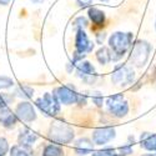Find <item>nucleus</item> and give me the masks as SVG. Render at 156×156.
<instances>
[{"mask_svg": "<svg viewBox=\"0 0 156 156\" xmlns=\"http://www.w3.org/2000/svg\"><path fill=\"white\" fill-rule=\"evenodd\" d=\"M35 105L46 116H56L60 112V102L54 94L46 93L35 101Z\"/></svg>", "mask_w": 156, "mask_h": 156, "instance_id": "nucleus-5", "label": "nucleus"}, {"mask_svg": "<svg viewBox=\"0 0 156 156\" xmlns=\"http://www.w3.org/2000/svg\"><path fill=\"white\" fill-rule=\"evenodd\" d=\"M135 73L131 68L121 65L115 69V71L111 75V81L115 85H130L134 81Z\"/></svg>", "mask_w": 156, "mask_h": 156, "instance_id": "nucleus-7", "label": "nucleus"}, {"mask_svg": "<svg viewBox=\"0 0 156 156\" xmlns=\"http://www.w3.org/2000/svg\"><path fill=\"white\" fill-rule=\"evenodd\" d=\"M116 156H124V155H122V154H120V155H116Z\"/></svg>", "mask_w": 156, "mask_h": 156, "instance_id": "nucleus-32", "label": "nucleus"}, {"mask_svg": "<svg viewBox=\"0 0 156 156\" xmlns=\"http://www.w3.org/2000/svg\"><path fill=\"white\" fill-rule=\"evenodd\" d=\"M49 137L53 142L59 145L70 144L74 139V130L70 125L62 121H54L50 126Z\"/></svg>", "mask_w": 156, "mask_h": 156, "instance_id": "nucleus-2", "label": "nucleus"}, {"mask_svg": "<svg viewBox=\"0 0 156 156\" xmlns=\"http://www.w3.org/2000/svg\"><path fill=\"white\" fill-rule=\"evenodd\" d=\"M109 46L112 51V54L116 55L115 60L120 59L133 46V33H121V31L114 33L109 39Z\"/></svg>", "mask_w": 156, "mask_h": 156, "instance_id": "nucleus-1", "label": "nucleus"}, {"mask_svg": "<svg viewBox=\"0 0 156 156\" xmlns=\"http://www.w3.org/2000/svg\"><path fill=\"white\" fill-rule=\"evenodd\" d=\"M18 122V116L15 112H12L8 106H0V125L4 127H12Z\"/></svg>", "mask_w": 156, "mask_h": 156, "instance_id": "nucleus-11", "label": "nucleus"}, {"mask_svg": "<svg viewBox=\"0 0 156 156\" xmlns=\"http://www.w3.org/2000/svg\"><path fill=\"white\" fill-rule=\"evenodd\" d=\"M86 25H87V20H86L85 18H83V16L77 18V19L74 21V27L79 28V29H83L84 27H86Z\"/></svg>", "mask_w": 156, "mask_h": 156, "instance_id": "nucleus-25", "label": "nucleus"}, {"mask_svg": "<svg viewBox=\"0 0 156 156\" xmlns=\"http://www.w3.org/2000/svg\"><path fill=\"white\" fill-rule=\"evenodd\" d=\"M77 4H79V6L81 8H87L93 4V0H76Z\"/></svg>", "mask_w": 156, "mask_h": 156, "instance_id": "nucleus-27", "label": "nucleus"}, {"mask_svg": "<svg viewBox=\"0 0 156 156\" xmlns=\"http://www.w3.org/2000/svg\"><path fill=\"white\" fill-rule=\"evenodd\" d=\"M111 54H112V51H110L109 49L101 48L100 50H98V53H96V59L101 65H105V64H108V62H110L112 60V55Z\"/></svg>", "mask_w": 156, "mask_h": 156, "instance_id": "nucleus-17", "label": "nucleus"}, {"mask_svg": "<svg viewBox=\"0 0 156 156\" xmlns=\"http://www.w3.org/2000/svg\"><path fill=\"white\" fill-rule=\"evenodd\" d=\"M11 0H0V5H8Z\"/></svg>", "mask_w": 156, "mask_h": 156, "instance_id": "nucleus-29", "label": "nucleus"}, {"mask_svg": "<svg viewBox=\"0 0 156 156\" xmlns=\"http://www.w3.org/2000/svg\"><path fill=\"white\" fill-rule=\"evenodd\" d=\"M76 70H77L79 76H81L85 81H86L87 77L95 76V69L93 66V64H90L89 61H80L79 64H77Z\"/></svg>", "mask_w": 156, "mask_h": 156, "instance_id": "nucleus-15", "label": "nucleus"}, {"mask_svg": "<svg viewBox=\"0 0 156 156\" xmlns=\"http://www.w3.org/2000/svg\"><path fill=\"white\" fill-rule=\"evenodd\" d=\"M140 145L147 151H156V134L144 133L140 136Z\"/></svg>", "mask_w": 156, "mask_h": 156, "instance_id": "nucleus-14", "label": "nucleus"}, {"mask_svg": "<svg viewBox=\"0 0 156 156\" xmlns=\"http://www.w3.org/2000/svg\"><path fill=\"white\" fill-rule=\"evenodd\" d=\"M106 106L109 112L115 118H124L129 112V104L124 100V96L121 94L109 96L106 100Z\"/></svg>", "mask_w": 156, "mask_h": 156, "instance_id": "nucleus-6", "label": "nucleus"}, {"mask_svg": "<svg viewBox=\"0 0 156 156\" xmlns=\"http://www.w3.org/2000/svg\"><path fill=\"white\" fill-rule=\"evenodd\" d=\"M91 156H116L115 154V150L114 149H102V150H99V151H95L93 152Z\"/></svg>", "mask_w": 156, "mask_h": 156, "instance_id": "nucleus-23", "label": "nucleus"}, {"mask_svg": "<svg viewBox=\"0 0 156 156\" xmlns=\"http://www.w3.org/2000/svg\"><path fill=\"white\" fill-rule=\"evenodd\" d=\"M39 139L37 134L34 133L33 130L30 129H23L19 136H18V142L19 145L21 146H25V147H31L34 145V142Z\"/></svg>", "mask_w": 156, "mask_h": 156, "instance_id": "nucleus-12", "label": "nucleus"}, {"mask_svg": "<svg viewBox=\"0 0 156 156\" xmlns=\"http://www.w3.org/2000/svg\"><path fill=\"white\" fill-rule=\"evenodd\" d=\"M75 48H76V51L83 53V54L90 53V51L93 50V48H94V44L90 43L86 33L83 29H77L76 37H75Z\"/></svg>", "mask_w": 156, "mask_h": 156, "instance_id": "nucleus-10", "label": "nucleus"}, {"mask_svg": "<svg viewBox=\"0 0 156 156\" xmlns=\"http://www.w3.org/2000/svg\"><path fill=\"white\" fill-rule=\"evenodd\" d=\"M15 114L18 116V119H20L21 121H25V122H31L36 119V112H35L33 104H30L28 101L18 104Z\"/></svg>", "mask_w": 156, "mask_h": 156, "instance_id": "nucleus-8", "label": "nucleus"}, {"mask_svg": "<svg viewBox=\"0 0 156 156\" xmlns=\"http://www.w3.org/2000/svg\"><path fill=\"white\" fill-rule=\"evenodd\" d=\"M115 129L114 127H100L93 131V142L95 145H105L106 142L111 141L115 137Z\"/></svg>", "mask_w": 156, "mask_h": 156, "instance_id": "nucleus-9", "label": "nucleus"}, {"mask_svg": "<svg viewBox=\"0 0 156 156\" xmlns=\"http://www.w3.org/2000/svg\"><path fill=\"white\" fill-rule=\"evenodd\" d=\"M8 151H9V144L6 139L0 137V156H5Z\"/></svg>", "mask_w": 156, "mask_h": 156, "instance_id": "nucleus-24", "label": "nucleus"}, {"mask_svg": "<svg viewBox=\"0 0 156 156\" xmlns=\"http://www.w3.org/2000/svg\"><path fill=\"white\" fill-rule=\"evenodd\" d=\"M155 23H156V21H155ZM155 27H156V24H155Z\"/></svg>", "mask_w": 156, "mask_h": 156, "instance_id": "nucleus-33", "label": "nucleus"}, {"mask_svg": "<svg viewBox=\"0 0 156 156\" xmlns=\"http://www.w3.org/2000/svg\"><path fill=\"white\" fill-rule=\"evenodd\" d=\"M16 95L20 98H24V99H30L34 95V90L27 85H20L16 89Z\"/></svg>", "mask_w": 156, "mask_h": 156, "instance_id": "nucleus-20", "label": "nucleus"}, {"mask_svg": "<svg viewBox=\"0 0 156 156\" xmlns=\"http://www.w3.org/2000/svg\"><path fill=\"white\" fill-rule=\"evenodd\" d=\"M54 95L59 100L60 104L64 105H73V104H85V98L75 91L74 86L70 85H62L54 90Z\"/></svg>", "mask_w": 156, "mask_h": 156, "instance_id": "nucleus-4", "label": "nucleus"}, {"mask_svg": "<svg viewBox=\"0 0 156 156\" xmlns=\"http://www.w3.org/2000/svg\"><path fill=\"white\" fill-rule=\"evenodd\" d=\"M93 101L98 106H101L102 102H104V99H102V96H100V95H94V96H93Z\"/></svg>", "mask_w": 156, "mask_h": 156, "instance_id": "nucleus-28", "label": "nucleus"}, {"mask_svg": "<svg viewBox=\"0 0 156 156\" xmlns=\"http://www.w3.org/2000/svg\"><path fill=\"white\" fill-rule=\"evenodd\" d=\"M151 53V45L145 40H137L131 46V53H130V60L137 68L144 66L146 64L149 55Z\"/></svg>", "mask_w": 156, "mask_h": 156, "instance_id": "nucleus-3", "label": "nucleus"}, {"mask_svg": "<svg viewBox=\"0 0 156 156\" xmlns=\"http://www.w3.org/2000/svg\"><path fill=\"white\" fill-rule=\"evenodd\" d=\"M74 150L77 155L84 156L87 154H91L94 150V144H93V140H90L87 137H81L75 142V146Z\"/></svg>", "mask_w": 156, "mask_h": 156, "instance_id": "nucleus-13", "label": "nucleus"}, {"mask_svg": "<svg viewBox=\"0 0 156 156\" xmlns=\"http://www.w3.org/2000/svg\"><path fill=\"white\" fill-rule=\"evenodd\" d=\"M120 152H121L122 155H129V154H133V147H131V145L127 144V145H125L124 147H120Z\"/></svg>", "mask_w": 156, "mask_h": 156, "instance_id": "nucleus-26", "label": "nucleus"}, {"mask_svg": "<svg viewBox=\"0 0 156 156\" xmlns=\"http://www.w3.org/2000/svg\"><path fill=\"white\" fill-rule=\"evenodd\" d=\"M144 156H156V152L155 154H145Z\"/></svg>", "mask_w": 156, "mask_h": 156, "instance_id": "nucleus-30", "label": "nucleus"}, {"mask_svg": "<svg viewBox=\"0 0 156 156\" xmlns=\"http://www.w3.org/2000/svg\"><path fill=\"white\" fill-rule=\"evenodd\" d=\"M12 85H14L12 79H10V77H8V76H0V90L2 89H9Z\"/></svg>", "mask_w": 156, "mask_h": 156, "instance_id": "nucleus-21", "label": "nucleus"}, {"mask_svg": "<svg viewBox=\"0 0 156 156\" xmlns=\"http://www.w3.org/2000/svg\"><path fill=\"white\" fill-rule=\"evenodd\" d=\"M43 156H64V150L56 144H49L44 147Z\"/></svg>", "mask_w": 156, "mask_h": 156, "instance_id": "nucleus-18", "label": "nucleus"}, {"mask_svg": "<svg viewBox=\"0 0 156 156\" xmlns=\"http://www.w3.org/2000/svg\"><path fill=\"white\" fill-rule=\"evenodd\" d=\"M14 100V95L11 94H0V106H8Z\"/></svg>", "mask_w": 156, "mask_h": 156, "instance_id": "nucleus-22", "label": "nucleus"}, {"mask_svg": "<svg viewBox=\"0 0 156 156\" xmlns=\"http://www.w3.org/2000/svg\"><path fill=\"white\" fill-rule=\"evenodd\" d=\"M10 156H33L30 147H25L21 145H15L10 149Z\"/></svg>", "mask_w": 156, "mask_h": 156, "instance_id": "nucleus-19", "label": "nucleus"}, {"mask_svg": "<svg viewBox=\"0 0 156 156\" xmlns=\"http://www.w3.org/2000/svg\"><path fill=\"white\" fill-rule=\"evenodd\" d=\"M87 15H89L90 20L95 25H98V27H101V25H104V23H105V12L100 10L99 8H90L87 11Z\"/></svg>", "mask_w": 156, "mask_h": 156, "instance_id": "nucleus-16", "label": "nucleus"}, {"mask_svg": "<svg viewBox=\"0 0 156 156\" xmlns=\"http://www.w3.org/2000/svg\"><path fill=\"white\" fill-rule=\"evenodd\" d=\"M100 2H104V3H106V2H110V0H100Z\"/></svg>", "mask_w": 156, "mask_h": 156, "instance_id": "nucleus-31", "label": "nucleus"}]
</instances>
